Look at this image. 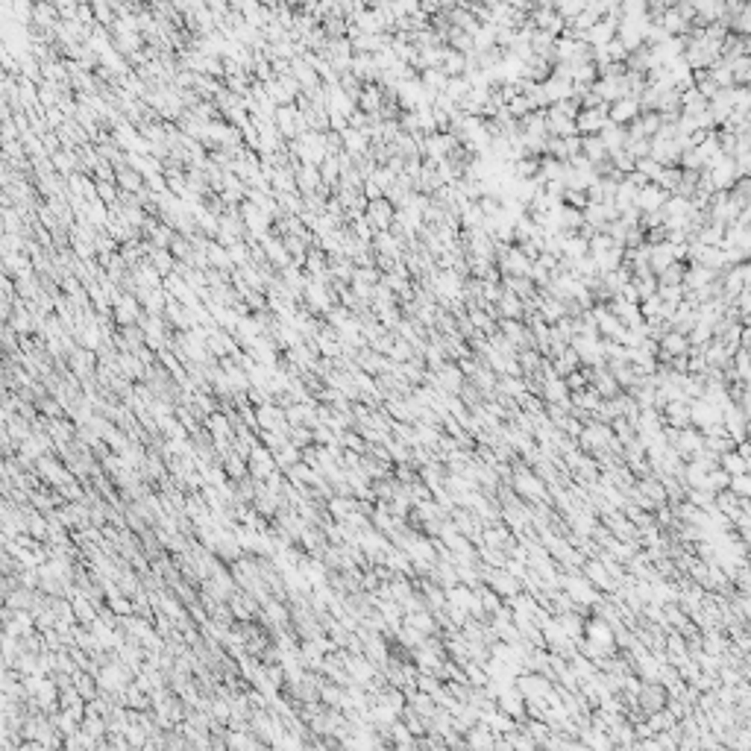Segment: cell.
Listing matches in <instances>:
<instances>
[{
  "mask_svg": "<svg viewBox=\"0 0 751 751\" xmlns=\"http://www.w3.org/2000/svg\"><path fill=\"white\" fill-rule=\"evenodd\" d=\"M364 217H367V224L373 226V232H391L393 220H396V206L388 200V197H382V200H373L367 206Z\"/></svg>",
  "mask_w": 751,
  "mask_h": 751,
  "instance_id": "2",
  "label": "cell"
},
{
  "mask_svg": "<svg viewBox=\"0 0 751 751\" xmlns=\"http://www.w3.org/2000/svg\"><path fill=\"white\" fill-rule=\"evenodd\" d=\"M437 382H440V388L444 391H458L461 382H464V373H461V367H455V364H444V367L437 370Z\"/></svg>",
  "mask_w": 751,
  "mask_h": 751,
  "instance_id": "11",
  "label": "cell"
},
{
  "mask_svg": "<svg viewBox=\"0 0 751 751\" xmlns=\"http://www.w3.org/2000/svg\"><path fill=\"white\" fill-rule=\"evenodd\" d=\"M118 188L124 194H141L147 188L144 182V176H141L135 168H129V164H120L118 168Z\"/></svg>",
  "mask_w": 751,
  "mask_h": 751,
  "instance_id": "8",
  "label": "cell"
},
{
  "mask_svg": "<svg viewBox=\"0 0 751 751\" xmlns=\"http://www.w3.org/2000/svg\"><path fill=\"white\" fill-rule=\"evenodd\" d=\"M36 408L41 414L53 417V420H59V414H62V402L56 400V396H41V400H36Z\"/></svg>",
  "mask_w": 751,
  "mask_h": 751,
  "instance_id": "20",
  "label": "cell"
},
{
  "mask_svg": "<svg viewBox=\"0 0 751 751\" xmlns=\"http://www.w3.org/2000/svg\"><path fill=\"white\" fill-rule=\"evenodd\" d=\"M147 261H150L153 268L159 270L162 279H164V276H171V273L176 270V264H179V261L173 259V252H171V250H156V247L150 250V259H147Z\"/></svg>",
  "mask_w": 751,
  "mask_h": 751,
  "instance_id": "10",
  "label": "cell"
},
{
  "mask_svg": "<svg viewBox=\"0 0 751 751\" xmlns=\"http://www.w3.org/2000/svg\"><path fill=\"white\" fill-rule=\"evenodd\" d=\"M320 188H323V176H320L317 164H300L296 168V191L305 197V194L320 191Z\"/></svg>",
  "mask_w": 751,
  "mask_h": 751,
  "instance_id": "7",
  "label": "cell"
},
{
  "mask_svg": "<svg viewBox=\"0 0 751 751\" xmlns=\"http://www.w3.org/2000/svg\"><path fill=\"white\" fill-rule=\"evenodd\" d=\"M250 467L256 476H268V472L273 470V458H270V449H264V446H256L250 452Z\"/></svg>",
  "mask_w": 751,
  "mask_h": 751,
  "instance_id": "12",
  "label": "cell"
},
{
  "mask_svg": "<svg viewBox=\"0 0 751 751\" xmlns=\"http://www.w3.org/2000/svg\"><path fill=\"white\" fill-rule=\"evenodd\" d=\"M206 426H208V432H215L217 437H229V420L224 414H208L206 417Z\"/></svg>",
  "mask_w": 751,
  "mask_h": 751,
  "instance_id": "19",
  "label": "cell"
},
{
  "mask_svg": "<svg viewBox=\"0 0 751 751\" xmlns=\"http://www.w3.org/2000/svg\"><path fill=\"white\" fill-rule=\"evenodd\" d=\"M320 176H323V185H329V188H332V191H338L340 176H344V171H340V162H338V156H329L323 164H320Z\"/></svg>",
  "mask_w": 751,
  "mask_h": 751,
  "instance_id": "13",
  "label": "cell"
},
{
  "mask_svg": "<svg viewBox=\"0 0 751 751\" xmlns=\"http://www.w3.org/2000/svg\"><path fill=\"white\" fill-rule=\"evenodd\" d=\"M261 247H264V256H268L270 268H273L276 273H282L285 268H291V264H294V256L288 252V247H285V241H282L279 235H276V232H270V235L261 241Z\"/></svg>",
  "mask_w": 751,
  "mask_h": 751,
  "instance_id": "3",
  "label": "cell"
},
{
  "mask_svg": "<svg viewBox=\"0 0 751 751\" xmlns=\"http://www.w3.org/2000/svg\"><path fill=\"white\" fill-rule=\"evenodd\" d=\"M367 182H373V185H376V188H379V191H382V194H388V188H391V185L396 182V173H393L391 168H384V164H379V168H376V173L370 176V179H367Z\"/></svg>",
  "mask_w": 751,
  "mask_h": 751,
  "instance_id": "17",
  "label": "cell"
},
{
  "mask_svg": "<svg viewBox=\"0 0 751 751\" xmlns=\"http://www.w3.org/2000/svg\"><path fill=\"white\" fill-rule=\"evenodd\" d=\"M358 109H361L364 115H382V109H384V88L379 83H367V85L361 88Z\"/></svg>",
  "mask_w": 751,
  "mask_h": 751,
  "instance_id": "6",
  "label": "cell"
},
{
  "mask_svg": "<svg viewBox=\"0 0 751 751\" xmlns=\"http://www.w3.org/2000/svg\"><path fill=\"white\" fill-rule=\"evenodd\" d=\"M340 141H344V153H349V156L356 159V162L367 156V153H370V144H373L367 132H361V129H352V127L340 132Z\"/></svg>",
  "mask_w": 751,
  "mask_h": 751,
  "instance_id": "5",
  "label": "cell"
},
{
  "mask_svg": "<svg viewBox=\"0 0 751 751\" xmlns=\"http://www.w3.org/2000/svg\"><path fill=\"white\" fill-rule=\"evenodd\" d=\"M607 115H611V120L616 127H625V124H634V120L640 118V100L637 97H622V100H616L607 106Z\"/></svg>",
  "mask_w": 751,
  "mask_h": 751,
  "instance_id": "4",
  "label": "cell"
},
{
  "mask_svg": "<svg viewBox=\"0 0 751 751\" xmlns=\"http://www.w3.org/2000/svg\"><path fill=\"white\" fill-rule=\"evenodd\" d=\"M499 312H502L505 320H520V317H523V300H520L516 294L505 291L502 300H499Z\"/></svg>",
  "mask_w": 751,
  "mask_h": 751,
  "instance_id": "14",
  "label": "cell"
},
{
  "mask_svg": "<svg viewBox=\"0 0 751 751\" xmlns=\"http://www.w3.org/2000/svg\"><path fill=\"white\" fill-rule=\"evenodd\" d=\"M206 256H208V268L212 270H224V273L235 270V264H232V259H229V250L220 244V241H208Z\"/></svg>",
  "mask_w": 751,
  "mask_h": 751,
  "instance_id": "9",
  "label": "cell"
},
{
  "mask_svg": "<svg viewBox=\"0 0 751 751\" xmlns=\"http://www.w3.org/2000/svg\"><path fill=\"white\" fill-rule=\"evenodd\" d=\"M288 147H291V156L300 162V164H317V168H320V164L329 159L323 132H314V129H308V132H303L300 138L288 141Z\"/></svg>",
  "mask_w": 751,
  "mask_h": 751,
  "instance_id": "1",
  "label": "cell"
},
{
  "mask_svg": "<svg viewBox=\"0 0 751 751\" xmlns=\"http://www.w3.org/2000/svg\"><path fill=\"white\" fill-rule=\"evenodd\" d=\"M91 9H94V18H97V24L100 27H112L115 21H118V12H115V3H103V0H94L91 3Z\"/></svg>",
  "mask_w": 751,
  "mask_h": 751,
  "instance_id": "15",
  "label": "cell"
},
{
  "mask_svg": "<svg viewBox=\"0 0 751 751\" xmlns=\"http://www.w3.org/2000/svg\"><path fill=\"white\" fill-rule=\"evenodd\" d=\"M56 12L62 21H74L76 12H80V3L76 0H56Z\"/></svg>",
  "mask_w": 751,
  "mask_h": 751,
  "instance_id": "21",
  "label": "cell"
},
{
  "mask_svg": "<svg viewBox=\"0 0 751 751\" xmlns=\"http://www.w3.org/2000/svg\"><path fill=\"white\" fill-rule=\"evenodd\" d=\"M264 88H268V97H270V100H273L276 106H294V103H296L294 97H291L288 91H285V85H282L279 80H270V83H264Z\"/></svg>",
  "mask_w": 751,
  "mask_h": 751,
  "instance_id": "16",
  "label": "cell"
},
{
  "mask_svg": "<svg viewBox=\"0 0 751 751\" xmlns=\"http://www.w3.org/2000/svg\"><path fill=\"white\" fill-rule=\"evenodd\" d=\"M97 197H100V200L112 208L120 200V188L115 182H97Z\"/></svg>",
  "mask_w": 751,
  "mask_h": 751,
  "instance_id": "18",
  "label": "cell"
}]
</instances>
